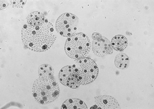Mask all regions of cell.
Segmentation results:
<instances>
[{
	"instance_id": "cell-3",
	"label": "cell",
	"mask_w": 154,
	"mask_h": 109,
	"mask_svg": "<svg viewBox=\"0 0 154 109\" xmlns=\"http://www.w3.org/2000/svg\"><path fill=\"white\" fill-rule=\"evenodd\" d=\"M64 49L70 58L78 61L84 58L89 53L91 50L90 40L85 34H75L67 39Z\"/></svg>"
},
{
	"instance_id": "cell-8",
	"label": "cell",
	"mask_w": 154,
	"mask_h": 109,
	"mask_svg": "<svg viewBox=\"0 0 154 109\" xmlns=\"http://www.w3.org/2000/svg\"><path fill=\"white\" fill-rule=\"evenodd\" d=\"M95 103L96 106H94V109H120L117 100L109 95H100L96 97Z\"/></svg>"
},
{
	"instance_id": "cell-10",
	"label": "cell",
	"mask_w": 154,
	"mask_h": 109,
	"mask_svg": "<svg viewBox=\"0 0 154 109\" xmlns=\"http://www.w3.org/2000/svg\"><path fill=\"white\" fill-rule=\"evenodd\" d=\"M111 45L112 48L116 51H122L128 46V39L122 35H116L112 38Z\"/></svg>"
},
{
	"instance_id": "cell-11",
	"label": "cell",
	"mask_w": 154,
	"mask_h": 109,
	"mask_svg": "<svg viewBox=\"0 0 154 109\" xmlns=\"http://www.w3.org/2000/svg\"><path fill=\"white\" fill-rule=\"evenodd\" d=\"M54 70L53 67L48 64L42 65L38 68L39 78H54Z\"/></svg>"
},
{
	"instance_id": "cell-2",
	"label": "cell",
	"mask_w": 154,
	"mask_h": 109,
	"mask_svg": "<svg viewBox=\"0 0 154 109\" xmlns=\"http://www.w3.org/2000/svg\"><path fill=\"white\" fill-rule=\"evenodd\" d=\"M60 91L59 87L54 78H39L33 84V97L41 105H47L55 101L59 96Z\"/></svg>"
},
{
	"instance_id": "cell-5",
	"label": "cell",
	"mask_w": 154,
	"mask_h": 109,
	"mask_svg": "<svg viewBox=\"0 0 154 109\" xmlns=\"http://www.w3.org/2000/svg\"><path fill=\"white\" fill-rule=\"evenodd\" d=\"M78 22V18L75 14L70 13H63L57 20V31L63 37H69L75 34Z\"/></svg>"
},
{
	"instance_id": "cell-13",
	"label": "cell",
	"mask_w": 154,
	"mask_h": 109,
	"mask_svg": "<svg viewBox=\"0 0 154 109\" xmlns=\"http://www.w3.org/2000/svg\"><path fill=\"white\" fill-rule=\"evenodd\" d=\"M26 1H11L13 7H23L26 3Z\"/></svg>"
},
{
	"instance_id": "cell-6",
	"label": "cell",
	"mask_w": 154,
	"mask_h": 109,
	"mask_svg": "<svg viewBox=\"0 0 154 109\" xmlns=\"http://www.w3.org/2000/svg\"><path fill=\"white\" fill-rule=\"evenodd\" d=\"M59 80L65 86L72 89L78 88L81 84L78 69L72 66L63 67L60 71Z\"/></svg>"
},
{
	"instance_id": "cell-12",
	"label": "cell",
	"mask_w": 154,
	"mask_h": 109,
	"mask_svg": "<svg viewBox=\"0 0 154 109\" xmlns=\"http://www.w3.org/2000/svg\"><path fill=\"white\" fill-rule=\"evenodd\" d=\"M115 63L118 68L125 69L129 66L130 59L125 53H120L116 57Z\"/></svg>"
},
{
	"instance_id": "cell-9",
	"label": "cell",
	"mask_w": 154,
	"mask_h": 109,
	"mask_svg": "<svg viewBox=\"0 0 154 109\" xmlns=\"http://www.w3.org/2000/svg\"><path fill=\"white\" fill-rule=\"evenodd\" d=\"M62 109H88L85 103L77 99H69L64 102L61 107Z\"/></svg>"
},
{
	"instance_id": "cell-1",
	"label": "cell",
	"mask_w": 154,
	"mask_h": 109,
	"mask_svg": "<svg viewBox=\"0 0 154 109\" xmlns=\"http://www.w3.org/2000/svg\"><path fill=\"white\" fill-rule=\"evenodd\" d=\"M53 25L44 16L38 21L23 26L22 38L29 49L36 52L47 51L56 41Z\"/></svg>"
},
{
	"instance_id": "cell-4",
	"label": "cell",
	"mask_w": 154,
	"mask_h": 109,
	"mask_svg": "<svg viewBox=\"0 0 154 109\" xmlns=\"http://www.w3.org/2000/svg\"><path fill=\"white\" fill-rule=\"evenodd\" d=\"M78 69L81 84H88L96 79L99 73V69L94 60L88 57H84L78 60Z\"/></svg>"
},
{
	"instance_id": "cell-7",
	"label": "cell",
	"mask_w": 154,
	"mask_h": 109,
	"mask_svg": "<svg viewBox=\"0 0 154 109\" xmlns=\"http://www.w3.org/2000/svg\"><path fill=\"white\" fill-rule=\"evenodd\" d=\"M92 49L93 52L99 56H105L112 53V47L106 37L98 33L93 34Z\"/></svg>"
},
{
	"instance_id": "cell-14",
	"label": "cell",
	"mask_w": 154,
	"mask_h": 109,
	"mask_svg": "<svg viewBox=\"0 0 154 109\" xmlns=\"http://www.w3.org/2000/svg\"><path fill=\"white\" fill-rule=\"evenodd\" d=\"M8 6V3L6 1H1V9L3 10Z\"/></svg>"
}]
</instances>
